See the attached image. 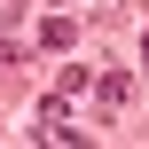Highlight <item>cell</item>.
I'll return each mask as SVG.
<instances>
[{"mask_svg": "<svg viewBox=\"0 0 149 149\" xmlns=\"http://www.w3.org/2000/svg\"><path fill=\"white\" fill-rule=\"evenodd\" d=\"M86 94H94V118H118V110L134 102V79H126V71H94Z\"/></svg>", "mask_w": 149, "mask_h": 149, "instance_id": "cell-1", "label": "cell"}, {"mask_svg": "<svg viewBox=\"0 0 149 149\" xmlns=\"http://www.w3.org/2000/svg\"><path fill=\"white\" fill-rule=\"evenodd\" d=\"M39 47H55V55H63V47H71V16H47V24H39Z\"/></svg>", "mask_w": 149, "mask_h": 149, "instance_id": "cell-2", "label": "cell"}, {"mask_svg": "<svg viewBox=\"0 0 149 149\" xmlns=\"http://www.w3.org/2000/svg\"><path fill=\"white\" fill-rule=\"evenodd\" d=\"M141 63H149V39H141Z\"/></svg>", "mask_w": 149, "mask_h": 149, "instance_id": "cell-3", "label": "cell"}]
</instances>
